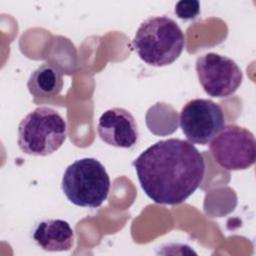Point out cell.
Returning a JSON list of instances; mask_svg holds the SVG:
<instances>
[{"label":"cell","instance_id":"6da1fadb","mask_svg":"<svg viewBox=\"0 0 256 256\" xmlns=\"http://www.w3.org/2000/svg\"><path fill=\"white\" fill-rule=\"evenodd\" d=\"M133 166L141 188L157 204L184 202L205 176L202 154L191 142L178 138L152 144L133 161Z\"/></svg>","mask_w":256,"mask_h":256},{"label":"cell","instance_id":"7a4b0ae2","mask_svg":"<svg viewBox=\"0 0 256 256\" xmlns=\"http://www.w3.org/2000/svg\"><path fill=\"white\" fill-rule=\"evenodd\" d=\"M131 44L142 61L161 67L178 59L185 47V35L172 18L152 16L140 24Z\"/></svg>","mask_w":256,"mask_h":256},{"label":"cell","instance_id":"3957f363","mask_svg":"<svg viewBox=\"0 0 256 256\" xmlns=\"http://www.w3.org/2000/svg\"><path fill=\"white\" fill-rule=\"evenodd\" d=\"M67 124L54 109L40 106L19 123L17 144L22 152L32 156H48L65 142Z\"/></svg>","mask_w":256,"mask_h":256},{"label":"cell","instance_id":"277c9868","mask_svg":"<svg viewBox=\"0 0 256 256\" xmlns=\"http://www.w3.org/2000/svg\"><path fill=\"white\" fill-rule=\"evenodd\" d=\"M61 188L74 205L97 208L108 196L110 178L100 161L95 158H82L66 168Z\"/></svg>","mask_w":256,"mask_h":256},{"label":"cell","instance_id":"5b68a950","mask_svg":"<svg viewBox=\"0 0 256 256\" xmlns=\"http://www.w3.org/2000/svg\"><path fill=\"white\" fill-rule=\"evenodd\" d=\"M209 149L214 161L228 171L245 170L255 163L256 141L252 132L235 125H225L212 139Z\"/></svg>","mask_w":256,"mask_h":256},{"label":"cell","instance_id":"8992f818","mask_svg":"<svg viewBox=\"0 0 256 256\" xmlns=\"http://www.w3.org/2000/svg\"><path fill=\"white\" fill-rule=\"evenodd\" d=\"M182 132L191 143L206 145L225 126V116L220 105L209 99L188 101L180 112Z\"/></svg>","mask_w":256,"mask_h":256},{"label":"cell","instance_id":"52a82bcc","mask_svg":"<svg viewBox=\"0 0 256 256\" xmlns=\"http://www.w3.org/2000/svg\"><path fill=\"white\" fill-rule=\"evenodd\" d=\"M195 68L202 88L212 97L224 98L232 95L243 80V73L237 63L217 53L199 56Z\"/></svg>","mask_w":256,"mask_h":256},{"label":"cell","instance_id":"ba28073f","mask_svg":"<svg viewBox=\"0 0 256 256\" xmlns=\"http://www.w3.org/2000/svg\"><path fill=\"white\" fill-rule=\"evenodd\" d=\"M97 132L100 139L118 148H131L139 138V130L133 115L126 109L114 107L99 118Z\"/></svg>","mask_w":256,"mask_h":256},{"label":"cell","instance_id":"9c48e42d","mask_svg":"<svg viewBox=\"0 0 256 256\" xmlns=\"http://www.w3.org/2000/svg\"><path fill=\"white\" fill-rule=\"evenodd\" d=\"M33 239L45 251H68L74 245V231L65 220L45 219L36 226Z\"/></svg>","mask_w":256,"mask_h":256},{"label":"cell","instance_id":"30bf717a","mask_svg":"<svg viewBox=\"0 0 256 256\" xmlns=\"http://www.w3.org/2000/svg\"><path fill=\"white\" fill-rule=\"evenodd\" d=\"M27 87L34 97H54L58 95L63 88L62 73L55 66L44 63L31 73Z\"/></svg>","mask_w":256,"mask_h":256},{"label":"cell","instance_id":"8fae6325","mask_svg":"<svg viewBox=\"0 0 256 256\" xmlns=\"http://www.w3.org/2000/svg\"><path fill=\"white\" fill-rule=\"evenodd\" d=\"M175 13L182 20H192L200 14V2L195 0L179 1L175 5Z\"/></svg>","mask_w":256,"mask_h":256}]
</instances>
